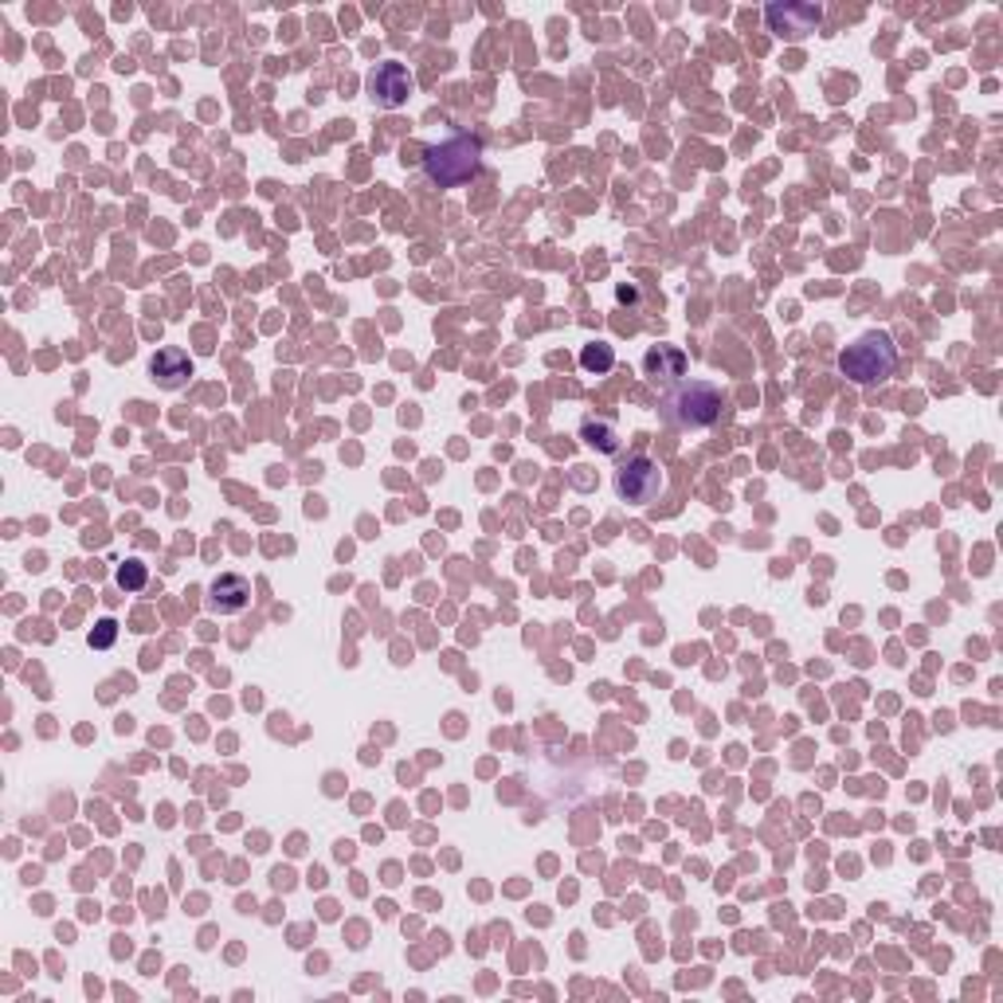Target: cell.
<instances>
[{
    "label": "cell",
    "mask_w": 1003,
    "mask_h": 1003,
    "mask_svg": "<svg viewBox=\"0 0 1003 1003\" xmlns=\"http://www.w3.org/2000/svg\"><path fill=\"white\" fill-rule=\"evenodd\" d=\"M659 412L675 428H713L721 420V412H725V396L710 380H678L659 400Z\"/></svg>",
    "instance_id": "cell-1"
},
{
    "label": "cell",
    "mask_w": 1003,
    "mask_h": 1003,
    "mask_svg": "<svg viewBox=\"0 0 1003 1003\" xmlns=\"http://www.w3.org/2000/svg\"><path fill=\"white\" fill-rule=\"evenodd\" d=\"M894 369H898V349H894V337L882 334V330L863 334L855 345H847L839 353V373L863 388H875L882 380H890Z\"/></svg>",
    "instance_id": "cell-2"
},
{
    "label": "cell",
    "mask_w": 1003,
    "mask_h": 1003,
    "mask_svg": "<svg viewBox=\"0 0 1003 1003\" xmlns=\"http://www.w3.org/2000/svg\"><path fill=\"white\" fill-rule=\"evenodd\" d=\"M482 165V142L471 134H455V138L439 142V146L424 149V177L439 189H455L479 173Z\"/></svg>",
    "instance_id": "cell-3"
},
{
    "label": "cell",
    "mask_w": 1003,
    "mask_h": 1003,
    "mask_svg": "<svg viewBox=\"0 0 1003 1003\" xmlns=\"http://www.w3.org/2000/svg\"><path fill=\"white\" fill-rule=\"evenodd\" d=\"M667 490V479H662V467L647 455H631L624 467L616 471V494L631 506H651L659 502V494Z\"/></svg>",
    "instance_id": "cell-4"
},
{
    "label": "cell",
    "mask_w": 1003,
    "mask_h": 1003,
    "mask_svg": "<svg viewBox=\"0 0 1003 1003\" xmlns=\"http://www.w3.org/2000/svg\"><path fill=\"white\" fill-rule=\"evenodd\" d=\"M369 98L377 106H385V111H400L404 103H408V95H412V71L404 67V63H380L377 71L369 75Z\"/></svg>",
    "instance_id": "cell-5"
},
{
    "label": "cell",
    "mask_w": 1003,
    "mask_h": 1003,
    "mask_svg": "<svg viewBox=\"0 0 1003 1003\" xmlns=\"http://www.w3.org/2000/svg\"><path fill=\"white\" fill-rule=\"evenodd\" d=\"M764 24L772 28L776 35H788V40H804L807 32H815V28L824 24V12L815 9V4H792V0H776V4H769L764 9Z\"/></svg>",
    "instance_id": "cell-6"
},
{
    "label": "cell",
    "mask_w": 1003,
    "mask_h": 1003,
    "mask_svg": "<svg viewBox=\"0 0 1003 1003\" xmlns=\"http://www.w3.org/2000/svg\"><path fill=\"white\" fill-rule=\"evenodd\" d=\"M208 612H220V616H236L251 604V584L240 573H223L208 584Z\"/></svg>",
    "instance_id": "cell-7"
},
{
    "label": "cell",
    "mask_w": 1003,
    "mask_h": 1003,
    "mask_svg": "<svg viewBox=\"0 0 1003 1003\" xmlns=\"http://www.w3.org/2000/svg\"><path fill=\"white\" fill-rule=\"evenodd\" d=\"M149 377L157 380L161 388H185L192 377V357L177 345H165L149 357Z\"/></svg>",
    "instance_id": "cell-8"
},
{
    "label": "cell",
    "mask_w": 1003,
    "mask_h": 1003,
    "mask_svg": "<svg viewBox=\"0 0 1003 1003\" xmlns=\"http://www.w3.org/2000/svg\"><path fill=\"white\" fill-rule=\"evenodd\" d=\"M644 373L651 380H682L687 377V353L678 345H655L644 357Z\"/></svg>",
    "instance_id": "cell-9"
},
{
    "label": "cell",
    "mask_w": 1003,
    "mask_h": 1003,
    "mask_svg": "<svg viewBox=\"0 0 1003 1003\" xmlns=\"http://www.w3.org/2000/svg\"><path fill=\"white\" fill-rule=\"evenodd\" d=\"M581 439L592 447V451H600V455H616L619 451L616 424L604 420V416H584V420H581Z\"/></svg>",
    "instance_id": "cell-10"
},
{
    "label": "cell",
    "mask_w": 1003,
    "mask_h": 1003,
    "mask_svg": "<svg viewBox=\"0 0 1003 1003\" xmlns=\"http://www.w3.org/2000/svg\"><path fill=\"white\" fill-rule=\"evenodd\" d=\"M581 369L584 373H612L616 369V349H612L608 342H592V345H584L581 349Z\"/></svg>",
    "instance_id": "cell-11"
},
{
    "label": "cell",
    "mask_w": 1003,
    "mask_h": 1003,
    "mask_svg": "<svg viewBox=\"0 0 1003 1003\" xmlns=\"http://www.w3.org/2000/svg\"><path fill=\"white\" fill-rule=\"evenodd\" d=\"M114 584H118L122 592H142L149 584V568L142 565L138 557H129L118 565V573H114Z\"/></svg>",
    "instance_id": "cell-12"
},
{
    "label": "cell",
    "mask_w": 1003,
    "mask_h": 1003,
    "mask_svg": "<svg viewBox=\"0 0 1003 1003\" xmlns=\"http://www.w3.org/2000/svg\"><path fill=\"white\" fill-rule=\"evenodd\" d=\"M114 639H118V624H114V619H98L95 631H91V647H95V651H106Z\"/></svg>",
    "instance_id": "cell-13"
}]
</instances>
